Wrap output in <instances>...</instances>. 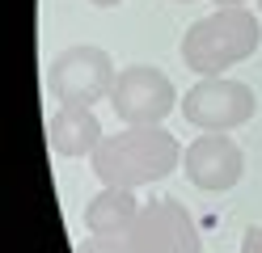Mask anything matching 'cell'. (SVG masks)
Instances as JSON below:
<instances>
[{
  "label": "cell",
  "mask_w": 262,
  "mask_h": 253,
  "mask_svg": "<svg viewBox=\"0 0 262 253\" xmlns=\"http://www.w3.org/2000/svg\"><path fill=\"white\" fill-rule=\"evenodd\" d=\"M178 165H182V144H178L165 127H127V131L106 135V140L93 148L97 181L102 186H123V190L161 181V177H169Z\"/></svg>",
  "instance_id": "cell-1"
},
{
  "label": "cell",
  "mask_w": 262,
  "mask_h": 253,
  "mask_svg": "<svg viewBox=\"0 0 262 253\" xmlns=\"http://www.w3.org/2000/svg\"><path fill=\"white\" fill-rule=\"evenodd\" d=\"M262 42V26L250 9H216L182 34V63L199 76H220L224 67L250 59Z\"/></svg>",
  "instance_id": "cell-2"
},
{
  "label": "cell",
  "mask_w": 262,
  "mask_h": 253,
  "mask_svg": "<svg viewBox=\"0 0 262 253\" xmlns=\"http://www.w3.org/2000/svg\"><path fill=\"white\" fill-rule=\"evenodd\" d=\"M114 80H119L114 59L93 42L59 51L51 59V67H47V93H51L59 106H93V101L110 97Z\"/></svg>",
  "instance_id": "cell-3"
},
{
  "label": "cell",
  "mask_w": 262,
  "mask_h": 253,
  "mask_svg": "<svg viewBox=\"0 0 262 253\" xmlns=\"http://www.w3.org/2000/svg\"><path fill=\"white\" fill-rule=\"evenodd\" d=\"M258 114V97L250 84L228 80V76H203L194 89L182 93V118L194 123L199 131H233L241 123H250Z\"/></svg>",
  "instance_id": "cell-4"
},
{
  "label": "cell",
  "mask_w": 262,
  "mask_h": 253,
  "mask_svg": "<svg viewBox=\"0 0 262 253\" xmlns=\"http://www.w3.org/2000/svg\"><path fill=\"white\" fill-rule=\"evenodd\" d=\"M110 106L127 127H161V118L173 114L178 106V89L173 80L152 63H131L119 72L110 89Z\"/></svg>",
  "instance_id": "cell-5"
},
{
  "label": "cell",
  "mask_w": 262,
  "mask_h": 253,
  "mask_svg": "<svg viewBox=\"0 0 262 253\" xmlns=\"http://www.w3.org/2000/svg\"><path fill=\"white\" fill-rule=\"evenodd\" d=\"M131 253H199V224L178 198H152L144 202L136 224L127 232Z\"/></svg>",
  "instance_id": "cell-6"
},
{
  "label": "cell",
  "mask_w": 262,
  "mask_h": 253,
  "mask_svg": "<svg viewBox=\"0 0 262 253\" xmlns=\"http://www.w3.org/2000/svg\"><path fill=\"white\" fill-rule=\"evenodd\" d=\"M182 169L199 190H233L245 173V152L237 140L207 131L199 140H190L182 152Z\"/></svg>",
  "instance_id": "cell-7"
},
{
  "label": "cell",
  "mask_w": 262,
  "mask_h": 253,
  "mask_svg": "<svg viewBox=\"0 0 262 253\" xmlns=\"http://www.w3.org/2000/svg\"><path fill=\"white\" fill-rule=\"evenodd\" d=\"M102 123L89 106H59L47 118V144L55 156H93V148L102 144Z\"/></svg>",
  "instance_id": "cell-8"
},
{
  "label": "cell",
  "mask_w": 262,
  "mask_h": 253,
  "mask_svg": "<svg viewBox=\"0 0 262 253\" xmlns=\"http://www.w3.org/2000/svg\"><path fill=\"white\" fill-rule=\"evenodd\" d=\"M144 202L136 198V190H123V186H102L89 207H85V228L93 236H127L136 224Z\"/></svg>",
  "instance_id": "cell-9"
},
{
  "label": "cell",
  "mask_w": 262,
  "mask_h": 253,
  "mask_svg": "<svg viewBox=\"0 0 262 253\" xmlns=\"http://www.w3.org/2000/svg\"><path fill=\"white\" fill-rule=\"evenodd\" d=\"M76 253H131L127 236H89V241H80Z\"/></svg>",
  "instance_id": "cell-10"
},
{
  "label": "cell",
  "mask_w": 262,
  "mask_h": 253,
  "mask_svg": "<svg viewBox=\"0 0 262 253\" xmlns=\"http://www.w3.org/2000/svg\"><path fill=\"white\" fill-rule=\"evenodd\" d=\"M241 253H262V228L258 224H250L241 232Z\"/></svg>",
  "instance_id": "cell-11"
},
{
  "label": "cell",
  "mask_w": 262,
  "mask_h": 253,
  "mask_svg": "<svg viewBox=\"0 0 262 253\" xmlns=\"http://www.w3.org/2000/svg\"><path fill=\"white\" fill-rule=\"evenodd\" d=\"M89 5H97V9H114V5H123V0H89Z\"/></svg>",
  "instance_id": "cell-12"
},
{
  "label": "cell",
  "mask_w": 262,
  "mask_h": 253,
  "mask_svg": "<svg viewBox=\"0 0 262 253\" xmlns=\"http://www.w3.org/2000/svg\"><path fill=\"white\" fill-rule=\"evenodd\" d=\"M216 5H220V9H241L245 0H216Z\"/></svg>",
  "instance_id": "cell-13"
},
{
  "label": "cell",
  "mask_w": 262,
  "mask_h": 253,
  "mask_svg": "<svg viewBox=\"0 0 262 253\" xmlns=\"http://www.w3.org/2000/svg\"><path fill=\"white\" fill-rule=\"evenodd\" d=\"M178 5H190V0H178Z\"/></svg>",
  "instance_id": "cell-14"
},
{
  "label": "cell",
  "mask_w": 262,
  "mask_h": 253,
  "mask_svg": "<svg viewBox=\"0 0 262 253\" xmlns=\"http://www.w3.org/2000/svg\"><path fill=\"white\" fill-rule=\"evenodd\" d=\"M258 5H262V0H258Z\"/></svg>",
  "instance_id": "cell-15"
}]
</instances>
